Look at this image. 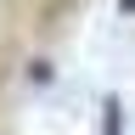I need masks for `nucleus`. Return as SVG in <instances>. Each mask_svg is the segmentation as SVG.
<instances>
[{"label": "nucleus", "mask_w": 135, "mask_h": 135, "mask_svg": "<svg viewBox=\"0 0 135 135\" xmlns=\"http://www.w3.org/2000/svg\"><path fill=\"white\" fill-rule=\"evenodd\" d=\"M107 135H118V101H107Z\"/></svg>", "instance_id": "nucleus-1"}]
</instances>
